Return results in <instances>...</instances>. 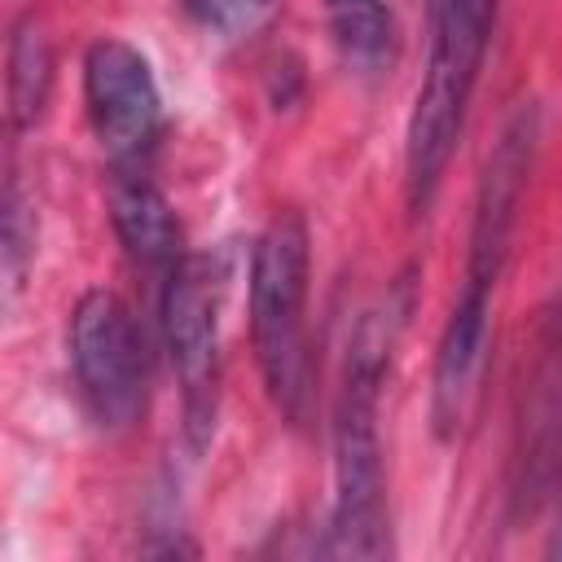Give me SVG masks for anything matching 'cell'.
Here are the masks:
<instances>
[{
  "label": "cell",
  "instance_id": "obj_6",
  "mask_svg": "<svg viewBox=\"0 0 562 562\" xmlns=\"http://www.w3.org/2000/svg\"><path fill=\"white\" fill-rule=\"evenodd\" d=\"M83 105L110 167H145L162 132V92L149 57L127 40H92L83 53Z\"/></svg>",
  "mask_w": 562,
  "mask_h": 562
},
{
  "label": "cell",
  "instance_id": "obj_7",
  "mask_svg": "<svg viewBox=\"0 0 562 562\" xmlns=\"http://www.w3.org/2000/svg\"><path fill=\"white\" fill-rule=\"evenodd\" d=\"M536 145H540V110L527 101L505 119V127L483 162L479 189H474V215H470V241H465L470 246L465 281H474V285L496 290V281L505 272L522 193H527L531 162H536Z\"/></svg>",
  "mask_w": 562,
  "mask_h": 562
},
{
  "label": "cell",
  "instance_id": "obj_3",
  "mask_svg": "<svg viewBox=\"0 0 562 562\" xmlns=\"http://www.w3.org/2000/svg\"><path fill=\"white\" fill-rule=\"evenodd\" d=\"M307 268L312 237L299 211H281L250 255V338L272 408L303 426L312 417V351H307Z\"/></svg>",
  "mask_w": 562,
  "mask_h": 562
},
{
  "label": "cell",
  "instance_id": "obj_5",
  "mask_svg": "<svg viewBox=\"0 0 562 562\" xmlns=\"http://www.w3.org/2000/svg\"><path fill=\"white\" fill-rule=\"evenodd\" d=\"M70 373L97 430L119 435L145 408V342L114 290H88L70 312Z\"/></svg>",
  "mask_w": 562,
  "mask_h": 562
},
{
  "label": "cell",
  "instance_id": "obj_9",
  "mask_svg": "<svg viewBox=\"0 0 562 562\" xmlns=\"http://www.w3.org/2000/svg\"><path fill=\"white\" fill-rule=\"evenodd\" d=\"M110 224L114 237L123 241L127 259L140 268H171L184 246H180V224L162 189L145 176V167H110Z\"/></svg>",
  "mask_w": 562,
  "mask_h": 562
},
{
  "label": "cell",
  "instance_id": "obj_4",
  "mask_svg": "<svg viewBox=\"0 0 562 562\" xmlns=\"http://www.w3.org/2000/svg\"><path fill=\"white\" fill-rule=\"evenodd\" d=\"M220 285L206 259L180 255L162 277V338L180 386V430L189 452H206L220 417Z\"/></svg>",
  "mask_w": 562,
  "mask_h": 562
},
{
  "label": "cell",
  "instance_id": "obj_8",
  "mask_svg": "<svg viewBox=\"0 0 562 562\" xmlns=\"http://www.w3.org/2000/svg\"><path fill=\"white\" fill-rule=\"evenodd\" d=\"M492 294L487 285L465 281L443 329L435 342V369H430V426L448 443L465 430L470 408L479 400L483 364H487V338H492Z\"/></svg>",
  "mask_w": 562,
  "mask_h": 562
},
{
  "label": "cell",
  "instance_id": "obj_12",
  "mask_svg": "<svg viewBox=\"0 0 562 562\" xmlns=\"http://www.w3.org/2000/svg\"><path fill=\"white\" fill-rule=\"evenodd\" d=\"M35 259V211L18 184V176H9L4 184V215H0V268H4V307L18 303L22 285H26V268Z\"/></svg>",
  "mask_w": 562,
  "mask_h": 562
},
{
  "label": "cell",
  "instance_id": "obj_10",
  "mask_svg": "<svg viewBox=\"0 0 562 562\" xmlns=\"http://www.w3.org/2000/svg\"><path fill=\"white\" fill-rule=\"evenodd\" d=\"M53 92V44L35 13H22L9 26V53H4V110L9 127L26 132L44 119Z\"/></svg>",
  "mask_w": 562,
  "mask_h": 562
},
{
  "label": "cell",
  "instance_id": "obj_11",
  "mask_svg": "<svg viewBox=\"0 0 562 562\" xmlns=\"http://www.w3.org/2000/svg\"><path fill=\"white\" fill-rule=\"evenodd\" d=\"M342 57L360 70H382L395 53V18L382 0H321Z\"/></svg>",
  "mask_w": 562,
  "mask_h": 562
},
{
  "label": "cell",
  "instance_id": "obj_1",
  "mask_svg": "<svg viewBox=\"0 0 562 562\" xmlns=\"http://www.w3.org/2000/svg\"><path fill=\"white\" fill-rule=\"evenodd\" d=\"M413 312V281L400 277L373 307L356 316L342 378L334 395V501H329V558H386L391 553V505L386 465L378 435L382 382Z\"/></svg>",
  "mask_w": 562,
  "mask_h": 562
},
{
  "label": "cell",
  "instance_id": "obj_13",
  "mask_svg": "<svg viewBox=\"0 0 562 562\" xmlns=\"http://www.w3.org/2000/svg\"><path fill=\"white\" fill-rule=\"evenodd\" d=\"M176 4H180V13H184L193 26L215 31V35L241 31V26L250 22V13H255L250 0H176Z\"/></svg>",
  "mask_w": 562,
  "mask_h": 562
},
{
  "label": "cell",
  "instance_id": "obj_15",
  "mask_svg": "<svg viewBox=\"0 0 562 562\" xmlns=\"http://www.w3.org/2000/svg\"><path fill=\"white\" fill-rule=\"evenodd\" d=\"M426 4H435V0H426Z\"/></svg>",
  "mask_w": 562,
  "mask_h": 562
},
{
  "label": "cell",
  "instance_id": "obj_14",
  "mask_svg": "<svg viewBox=\"0 0 562 562\" xmlns=\"http://www.w3.org/2000/svg\"><path fill=\"white\" fill-rule=\"evenodd\" d=\"M250 4H255V9H268V4H272V0H250Z\"/></svg>",
  "mask_w": 562,
  "mask_h": 562
},
{
  "label": "cell",
  "instance_id": "obj_2",
  "mask_svg": "<svg viewBox=\"0 0 562 562\" xmlns=\"http://www.w3.org/2000/svg\"><path fill=\"white\" fill-rule=\"evenodd\" d=\"M492 22H496V0L430 4V53L404 132V198L413 215H426L443 184V171L452 162L479 83Z\"/></svg>",
  "mask_w": 562,
  "mask_h": 562
}]
</instances>
